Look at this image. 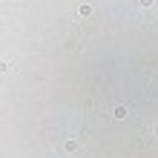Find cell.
I'll list each match as a JSON object with an SVG mask.
<instances>
[{
	"instance_id": "cell-1",
	"label": "cell",
	"mask_w": 158,
	"mask_h": 158,
	"mask_svg": "<svg viewBox=\"0 0 158 158\" xmlns=\"http://www.w3.org/2000/svg\"><path fill=\"white\" fill-rule=\"evenodd\" d=\"M127 115H129V112H127V106H115V109H112V118H118V121H124Z\"/></svg>"
},
{
	"instance_id": "cell-2",
	"label": "cell",
	"mask_w": 158,
	"mask_h": 158,
	"mask_svg": "<svg viewBox=\"0 0 158 158\" xmlns=\"http://www.w3.org/2000/svg\"><path fill=\"white\" fill-rule=\"evenodd\" d=\"M78 150V138H69L66 141V152H75Z\"/></svg>"
},
{
	"instance_id": "cell-3",
	"label": "cell",
	"mask_w": 158,
	"mask_h": 158,
	"mask_svg": "<svg viewBox=\"0 0 158 158\" xmlns=\"http://www.w3.org/2000/svg\"><path fill=\"white\" fill-rule=\"evenodd\" d=\"M78 12H81V17H89V15H92V6H89V3H83Z\"/></svg>"
},
{
	"instance_id": "cell-4",
	"label": "cell",
	"mask_w": 158,
	"mask_h": 158,
	"mask_svg": "<svg viewBox=\"0 0 158 158\" xmlns=\"http://www.w3.org/2000/svg\"><path fill=\"white\" fill-rule=\"evenodd\" d=\"M0 72H9V63H3V60H0Z\"/></svg>"
},
{
	"instance_id": "cell-5",
	"label": "cell",
	"mask_w": 158,
	"mask_h": 158,
	"mask_svg": "<svg viewBox=\"0 0 158 158\" xmlns=\"http://www.w3.org/2000/svg\"><path fill=\"white\" fill-rule=\"evenodd\" d=\"M138 3H141V6H150V3H152V0H138Z\"/></svg>"
},
{
	"instance_id": "cell-6",
	"label": "cell",
	"mask_w": 158,
	"mask_h": 158,
	"mask_svg": "<svg viewBox=\"0 0 158 158\" xmlns=\"http://www.w3.org/2000/svg\"><path fill=\"white\" fill-rule=\"evenodd\" d=\"M155 135H158V127H155Z\"/></svg>"
}]
</instances>
